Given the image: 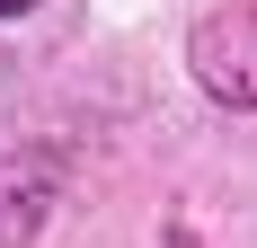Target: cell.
<instances>
[{
  "mask_svg": "<svg viewBox=\"0 0 257 248\" xmlns=\"http://www.w3.org/2000/svg\"><path fill=\"white\" fill-rule=\"evenodd\" d=\"M186 80L222 115H257V0L204 9V18L186 27Z\"/></svg>",
  "mask_w": 257,
  "mask_h": 248,
  "instance_id": "1",
  "label": "cell"
},
{
  "mask_svg": "<svg viewBox=\"0 0 257 248\" xmlns=\"http://www.w3.org/2000/svg\"><path fill=\"white\" fill-rule=\"evenodd\" d=\"M62 142H9L0 151V248H36L53 222V204H62Z\"/></svg>",
  "mask_w": 257,
  "mask_h": 248,
  "instance_id": "2",
  "label": "cell"
},
{
  "mask_svg": "<svg viewBox=\"0 0 257 248\" xmlns=\"http://www.w3.org/2000/svg\"><path fill=\"white\" fill-rule=\"evenodd\" d=\"M36 9H45V0H0V18H36Z\"/></svg>",
  "mask_w": 257,
  "mask_h": 248,
  "instance_id": "3",
  "label": "cell"
}]
</instances>
